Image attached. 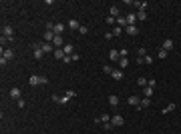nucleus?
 Listing matches in <instances>:
<instances>
[{
	"mask_svg": "<svg viewBox=\"0 0 181 134\" xmlns=\"http://www.w3.org/2000/svg\"><path fill=\"white\" fill-rule=\"evenodd\" d=\"M32 86H38V84H48V78L46 76H38V74H34V76H30V80H28Z\"/></svg>",
	"mask_w": 181,
	"mask_h": 134,
	"instance_id": "f257e3e1",
	"label": "nucleus"
},
{
	"mask_svg": "<svg viewBox=\"0 0 181 134\" xmlns=\"http://www.w3.org/2000/svg\"><path fill=\"white\" fill-rule=\"evenodd\" d=\"M2 36H6V38L14 40V28H12L10 24H4V26H2Z\"/></svg>",
	"mask_w": 181,
	"mask_h": 134,
	"instance_id": "f03ea898",
	"label": "nucleus"
},
{
	"mask_svg": "<svg viewBox=\"0 0 181 134\" xmlns=\"http://www.w3.org/2000/svg\"><path fill=\"white\" fill-rule=\"evenodd\" d=\"M36 44L43 48V52H45V54H54V48H52V44H50V42H45V40H43V42H36Z\"/></svg>",
	"mask_w": 181,
	"mask_h": 134,
	"instance_id": "7ed1b4c3",
	"label": "nucleus"
},
{
	"mask_svg": "<svg viewBox=\"0 0 181 134\" xmlns=\"http://www.w3.org/2000/svg\"><path fill=\"white\" fill-rule=\"evenodd\" d=\"M111 124L117 128V126H123L125 124V118L123 116H119V114H115V116H111Z\"/></svg>",
	"mask_w": 181,
	"mask_h": 134,
	"instance_id": "20e7f679",
	"label": "nucleus"
},
{
	"mask_svg": "<svg viewBox=\"0 0 181 134\" xmlns=\"http://www.w3.org/2000/svg\"><path fill=\"white\" fill-rule=\"evenodd\" d=\"M64 28H67V24H62V22H56V24H54V28H52V32H54L56 36H62Z\"/></svg>",
	"mask_w": 181,
	"mask_h": 134,
	"instance_id": "39448f33",
	"label": "nucleus"
},
{
	"mask_svg": "<svg viewBox=\"0 0 181 134\" xmlns=\"http://www.w3.org/2000/svg\"><path fill=\"white\" fill-rule=\"evenodd\" d=\"M109 60H111V62H119V60H121V52H117V50L113 48V50L109 52Z\"/></svg>",
	"mask_w": 181,
	"mask_h": 134,
	"instance_id": "423d86ee",
	"label": "nucleus"
},
{
	"mask_svg": "<svg viewBox=\"0 0 181 134\" xmlns=\"http://www.w3.org/2000/svg\"><path fill=\"white\" fill-rule=\"evenodd\" d=\"M52 46H54V48H62V46H64L62 36H56V34H54V38H52Z\"/></svg>",
	"mask_w": 181,
	"mask_h": 134,
	"instance_id": "0eeeda50",
	"label": "nucleus"
},
{
	"mask_svg": "<svg viewBox=\"0 0 181 134\" xmlns=\"http://www.w3.org/2000/svg\"><path fill=\"white\" fill-rule=\"evenodd\" d=\"M173 46H175V42H173L171 38H165V42H163V46H161V48H163V50H167V52H171V50H173Z\"/></svg>",
	"mask_w": 181,
	"mask_h": 134,
	"instance_id": "6e6552de",
	"label": "nucleus"
},
{
	"mask_svg": "<svg viewBox=\"0 0 181 134\" xmlns=\"http://www.w3.org/2000/svg\"><path fill=\"white\" fill-rule=\"evenodd\" d=\"M52 102H56V104H69V98H67V96H56V94H52Z\"/></svg>",
	"mask_w": 181,
	"mask_h": 134,
	"instance_id": "1a4fd4ad",
	"label": "nucleus"
},
{
	"mask_svg": "<svg viewBox=\"0 0 181 134\" xmlns=\"http://www.w3.org/2000/svg\"><path fill=\"white\" fill-rule=\"evenodd\" d=\"M125 18H127V24H129V26H135V22H137V14L135 12H129Z\"/></svg>",
	"mask_w": 181,
	"mask_h": 134,
	"instance_id": "9d476101",
	"label": "nucleus"
},
{
	"mask_svg": "<svg viewBox=\"0 0 181 134\" xmlns=\"http://www.w3.org/2000/svg\"><path fill=\"white\" fill-rule=\"evenodd\" d=\"M8 94H10V98H12V100H20V88H16V86H14V88H10V92H8Z\"/></svg>",
	"mask_w": 181,
	"mask_h": 134,
	"instance_id": "9b49d317",
	"label": "nucleus"
},
{
	"mask_svg": "<svg viewBox=\"0 0 181 134\" xmlns=\"http://www.w3.org/2000/svg\"><path fill=\"white\" fill-rule=\"evenodd\" d=\"M2 58H6V60H12V58H14V52H12L10 48H2Z\"/></svg>",
	"mask_w": 181,
	"mask_h": 134,
	"instance_id": "f8f14e48",
	"label": "nucleus"
},
{
	"mask_svg": "<svg viewBox=\"0 0 181 134\" xmlns=\"http://www.w3.org/2000/svg\"><path fill=\"white\" fill-rule=\"evenodd\" d=\"M62 52H64L67 56H73V52H75V46L69 42V44H64V46H62Z\"/></svg>",
	"mask_w": 181,
	"mask_h": 134,
	"instance_id": "ddd939ff",
	"label": "nucleus"
},
{
	"mask_svg": "<svg viewBox=\"0 0 181 134\" xmlns=\"http://www.w3.org/2000/svg\"><path fill=\"white\" fill-rule=\"evenodd\" d=\"M127 102H129L131 106H139V104H141V98H139V96H135V94H131Z\"/></svg>",
	"mask_w": 181,
	"mask_h": 134,
	"instance_id": "4468645a",
	"label": "nucleus"
},
{
	"mask_svg": "<svg viewBox=\"0 0 181 134\" xmlns=\"http://www.w3.org/2000/svg\"><path fill=\"white\" fill-rule=\"evenodd\" d=\"M109 104H111L113 108H117V106H119V96H117V94H111V96H109Z\"/></svg>",
	"mask_w": 181,
	"mask_h": 134,
	"instance_id": "2eb2a0df",
	"label": "nucleus"
},
{
	"mask_svg": "<svg viewBox=\"0 0 181 134\" xmlns=\"http://www.w3.org/2000/svg\"><path fill=\"white\" fill-rule=\"evenodd\" d=\"M125 32H127L129 36H137V34H139V28H137V26H127Z\"/></svg>",
	"mask_w": 181,
	"mask_h": 134,
	"instance_id": "dca6fc26",
	"label": "nucleus"
},
{
	"mask_svg": "<svg viewBox=\"0 0 181 134\" xmlns=\"http://www.w3.org/2000/svg\"><path fill=\"white\" fill-rule=\"evenodd\" d=\"M117 26H119V28H127V26H129V24H127V18H125V16H119V18H117Z\"/></svg>",
	"mask_w": 181,
	"mask_h": 134,
	"instance_id": "f3484780",
	"label": "nucleus"
},
{
	"mask_svg": "<svg viewBox=\"0 0 181 134\" xmlns=\"http://www.w3.org/2000/svg\"><path fill=\"white\" fill-rule=\"evenodd\" d=\"M149 106H151V98H145V96H143V98H141V104H139L137 108H149Z\"/></svg>",
	"mask_w": 181,
	"mask_h": 134,
	"instance_id": "a211bd4d",
	"label": "nucleus"
},
{
	"mask_svg": "<svg viewBox=\"0 0 181 134\" xmlns=\"http://www.w3.org/2000/svg\"><path fill=\"white\" fill-rule=\"evenodd\" d=\"M43 56H45V52H43V48H40V46L36 44V46H34V58H36V60H40Z\"/></svg>",
	"mask_w": 181,
	"mask_h": 134,
	"instance_id": "6ab92c4d",
	"label": "nucleus"
},
{
	"mask_svg": "<svg viewBox=\"0 0 181 134\" xmlns=\"http://www.w3.org/2000/svg\"><path fill=\"white\" fill-rule=\"evenodd\" d=\"M52 38H54V32H48V30H46L45 34H43V40H45V42H50V44H52Z\"/></svg>",
	"mask_w": 181,
	"mask_h": 134,
	"instance_id": "aec40b11",
	"label": "nucleus"
},
{
	"mask_svg": "<svg viewBox=\"0 0 181 134\" xmlns=\"http://www.w3.org/2000/svg\"><path fill=\"white\" fill-rule=\"evenodd\" d=\"M69 28H71V30H79V28H81L79 20H75V18H73V20H69Z\"/></svg>",
	"mask_w": 181,
	"mask_h": 134,
	"instance_id": "412c9836",
	"label": "nucleus"
},
{
	"mask_svg": "<svg viewBox=\"0 0 181 134\" xmlns=\"http://www.w3.org/2000/svg\"><path fill=\"white\" fill-rule=\"evenodd\" d=\"M52 56H54V58H58V60H62L67 54L62 52V48H54V54H52Z\"/></svg>",
	"mask_w": 181,
	"mask_h": 134,
	"instance_id": "4be33fe9",
	"label": "nucleus"
},
{
	"mask_svg": "<svg viewBox=\"0 0 181 134\" xmlns=\"http://www.w3.org/2000/svg\"><path fill=\"white\" fill-rule=\"evenodd\" d=\"M143 96H145V98H151V96H153V88H151V86H145V88H143Z\"/></svg>",
	"mask_w": 181,
	"mask_h": 134,
	"instance_id": "5701e85b",
	"label": "nucleus"
},
{
	"mask_svg": "<svg viewBox=\"0 0 181 134\" xmlns=\"http://www.w3.org/2000/svg\"><path fill=\"white\" fill-rule=\"evenodd\" d=\"M115 80H123V70H113V74H111Z\"/></svg>",
	"mask_w": 181,
	"mask_h": 134,
	"instance_id": "b1692460",
	"label": "nucleus"
},
{
	"mask_svg": "<svg viewBox=\"0 0 181 134\" xmlns=\"http://www.w3.org/2000/svg\"><path fill=\"white\" fill-rule=\"evenodd\" d=\"M175 110V102H171V104H167L165 108H163V114H169V112H173Z\"/></svg>",
	"mask_w": 181,
	"mask_h": 134,
	"instance_id": "393cba45",
	"label": "nucleus"
},
{
	"mask_svg": "<svg viewBox=\"0 0 181 134\" xmlns=\"http://www.w3.org/2000/svg\"><path fill=\"white\" fill-rule=\"evenodd\" d=\"M111 16L113 18H119V6H111Z\"/></svg>",
	"mask_w": 181,
	"mask_h": 134,
	"instance_id": "a878e982",
	"label": "nucleus"
},
{
	"mask_svg": "<svg viewBox=\"0 0 181 134\" xmlns=\"http://www.w3.org/2000/svg\"><path fill=\"white\" fill-rule=\"evenodd\" d=\"M121 34H123V28H119V26H115V28H113V36H115V38H119Z\"/></svg>",
	"mask_w": 181,
	"mask_h": 134,
	"instance_id": "bb28decb",
	"label": "nucleus"
},
{
	"mask_svg": "<svg viewBox=\"0 0 181 134\" xmlns=\"http://www.w3.org/2000/svg\"><path fill=\"white\" fill-rule=\"evenodd\" d=\"M129 66V58H121L119 60V68H127Z\"/></svg>",
	"mask_w": 181,
	"mask_h": 134,
	"instance_id": "cd10ccee",
	"label": "nucleus"
},
{
	"mask_svg": "<svg viewBox=\"0 0 181 134\" xmlns=\"http://www.w3.org/2000/svg\"><path fill=\"white\" fill-rule=\"evenodd\" d=\"M167 56H169V52H167V50H163V48L157 52V58H167Z\"/></svg>",
	"mask_w": 181,
	"mask_h": 134,
	"instance_id": "c85d7f7f",
	"label": "nucleus"
},
{
	"mask_svg": "<svg viewBox=\"0 0 181 134\" xmlns=\"http://www.w3.org/2000/svg\"><path fill=\"white\" fill-rule=\"evenodd\" d=\"M137 56H139V58H145V56H147V50H145V48H139V50H137Z\"/></svg>",
	"mask_w": 181,
	"mask_h": 134,
	"instance_id": "c756f323",
	"label": "nucleus"
},
{
	"mask_svg": "<svg viewBox=\"0 0 181 134\" xmlns=\"http://www.w3.org/2000/svg\"><path fill=\"white\" fill-rule=\"evenodd\" d=\"M153 60H155V58H153V56H149V54H147V56L143 58V62H145V64H149V66L153 64Z\"/></svg>",
	"mask_w": 181,
	"mask_h": 134,
	"instance_id": "7c9ffc66",
	"label": "nucleus"
},
{
	"mask_svg": "<svg viewBox=\"0 0 181 134\" xmlns=\"http://www.w3.org/2000/svg\"><path fill=\"white\" fill-rule=\"evenodd\" d=\"M64 96L71 100V98H75V96H77V90H67V94H64Z\"/></svg>",
	"mask_w": 181,
	"mask_h": 134,
	"instance_id": "2f4dec72",
	"label": "nucleus"
},
{
	"mask_svg": "<svg viewBox=\"0 0 181 134\" xmlns=\"http://www.w3.org/2000/svg\"><path fill=\"white\" fill-rule=\"evenodd\" d=\"M99 118H101V122H103V124H105V122H111V116H109V114H101Z\"/></svg>",
	"mask_w": 181,
	"mask_h": 134,
	"instance_id": "473e14b6",
	"label": "nucleus"
},
{
	"mask_svg": "<svg viewBox=\"0 0 181 134\" xmlns=\"http://www.w3.org/2000/svg\"><path fill=\"white\" fill-rule=\"evenodd\" d=\"M137 20H147V12H137Z\"/></svg>",
	"mask_w": 181,
	"mask_h": 134,
	"instance_id": "72a5a7b5",
	"label": "nucleus"
},
{
	"mask_svg": "<svg viewBox=\"0 0 181 134\" xmlns=\"http://www.w3.org/2000/svg\"><path fill=\"white\" fill-rule=\"evenodd\" d=\"M113 70H115V68H111L109 64H107V66H103V72H105V74H113Z\"/></svg>",
	"mask_w": 181,
	"mask_h": 134,
	"instance_id": "f704fd0d",
	"label": "nucleus"
},
{
	"mask_svg": "<svg viewBox=\"0 0 181 134\" xmlns=\"http://www.w3.org/2000/svg\"><path fill=\"white\" fill-rule=\"evenodd\" d=\"M137 84H139L141 88H145V86H147V80H145V78H137Z\"/></svg>",
	"mask_w": 181,
	"mask_h": 134,
	"instance_id": "c9c22d12",
	"label": "nucleus"
},
{
	"mask_svg": "<svg viewBox=\"0 0 181 134\" xmlns=\"http://www.w3.org/2000/svg\"><path fill=\"white\" fill-rule=\"evenodd\" d=\"M105 22H107V24H115V26H117V18H113V16H109Z\"/></svg>",
	"mask_w": 181,
	"mask_h": 134,
	"instance_id": "e433bc0d",
	"label": "nucleus"
},
{
	"mask_svg": "<svg viewBox=\"0 0 181 134\" xmlns=\"http://www.w3.org/2000/svg\"><path fill=\"white\" fill-rule=\"evenodd\" d=\"M155 84H157V80H155V78H149V80H147V86H151V88H155Z\"/></svg>",
	"mask_w": 181,
	"mask_h": 134,
	"instance_id": "4c0bfd02",
	"label": "nucleus"
},
{
	"mask_svg": "<svg viewBox=\"0 0 181 134\" xmlns=\"http://www.w3.org/2000/svg\"><path fill=\"white\" fill-rule=\"evenodd\" d=\"M8 42H12V40H10V38H6V36H2V38H0V44H2V48H4V44H8Z\"/></svg>",
	"mask_w": 181,
	"mask_h": 134,
	"instance_id": "58836bf2",
	"label": "nucleus"
},
{
	"mask_svg": "<svg viewBox=\"0 0 181 134\" xmlns=\"http://www.w3.org/2000/svg\"><path fill=\"white\" fill-rule=\"evenodd\" d=\"M119 52H121V58H127V54H129V50H127V48H121Z\"/></svg>",
	"mask_w": 181,
	"mask_h": 134,
	"instance_id": "ea45409f",
	"label": "nucleus"
},
{
	"mask_svg": "<svg viewBox=\"0 0 181 134\" xmlns=\"http://www.w3.org/2000/svg\"><path fill=\"white\" fill-rule=\"evenodd\" d=\"M79 32H81V34H89V28H87V26H81Z\"/></svg>",
	"mask_w": 181,
	"mask_h": 134,
	"instance_id": "a19ab883",
	"label": "nucleus"
},
{
	"mask_svg": "<svg viewBox=\"0 0 181 134\" xmlns=\"http://www.w3.org/2000/svg\"><path fill=\"white\" fill-rule=\"evenodd\" d=\"M103 126H105V130H113V128H115V126H113V124H111V122H105V124H103Z\"/></svg>",
	"mask_w": 181,
	"mask_h": 134,
	"instance_id": "79ce46f5",
	"label": "nucleus"
},
{
	"mask_svg": "<svg viewBox=\"0 0 181 134\" xmlns=\"http://www.w3.org/2000/svg\"><path fill=\"white\" fill-rule=\"evenodd\" d=\"M113 38H115L113 32H107V34H105V40H113Z\"/></svg>",
	"mask_w": 181,
	"mask_h": 134,
	"instance_id": "37998d69",
	"label": "nucleus"
},
{
	"mask_svg": "<svg viewBox=\"0 0 181 134\" xmlns=\"http://www.w3.org/2000/svg\"><path fill=\"white\" fill-rule=\"evenodd\" d=\"M62 62H67V64H69V62H73V56H64V58H62Z\"/></svg>",
	"mask_w": 181,
	"mask_h": 134,
	"instance_id": "c03bdc74",
	"label": "nucleus"
},
{
	"mask_svg": "<svg viewBox=\"0 0 181 134\" xmlns=\"http://www.w3.org/2000/svg\"><path fill=\"white\" fill-rule=\"evenodd\" d=\"M16 104H18V108H24V100L20 98V100H16Z\"/></svg>",
	"mask_w": 181,
	"mask_h": 134,
	"instance_id": "a18cd8bd",
	"label": "nucleus"
}]
</instances>
